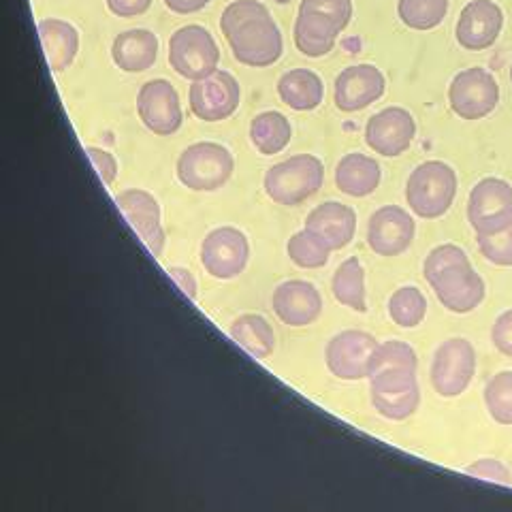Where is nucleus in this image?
I'll use <instances>...</instances> for the list:
<instances>
[{"label": "nucleus", "instance_id": "nucleus-8", "mask_svg": "<svg viewBox=\"0 0 512 512\" xmlns=\"http://www.w3.org/2000/svg\"><path fill=\"white\" fill-rule=\"evenodd\" d=\"M476 374V350L466 338H451L436 348L431 361V384L442 397L466 393Z\"/></svg>", "mask_w": 512, "mask_h": 512}, {"label": "nucleus", "instance_id": "nucleus-12", "mask_svg": "<svg viewBox=\"0 0 512 512\" xmlns=\"http://www.w3.org/2000/svg\"><path fill=\"white\" fill-rule=\"evenodd\" d=\"M370 395L376 412L389 421H406L421 404L416 372H384L370 378Z\"/></svg>", "mask_w": 512, "mask_h": 512}, {"label": "nucleus", "instance_id": "nucleus-7", "mask_svg": "<svg viewBox=\"0 0 512 512\" xmlns=\"http://www.w3.org/2000/svg\"><path fill=\"white\" fill-rule=\"evenodd\" d=\"M500 103V84L483 67H472L453 77L448 86V105L461 120H483Z\"/></svg>", "mask_w": 512, "mask_h": 512}, {"label": "nucleus", "instance_id": "nucleus-33", "mask_svg": "<svg viewBox=\"0 0 512 512\" xmlns=\"http://www.w3.org/2000/svg\"><path fill=\"white\" fill-rule=\"evenodd\" d=\"M419 357L414 348L402 340H389L378 344L370 361V378L384 372H416Z\"/></svg>", "mask_w": 512, "mask_h": 512}, {"label": "nucleus", "instance_id": "nucleus-13", "mask_svg": "<svg viewBox=\"0 0 512 512\" xmlns=\"http://www.w3.org/2000/svg\"><path fill=\"white\" fill-rule=\"evenodd\" d=\"M376 348V338L365 331L348 329L335 333L325 350L329 372L340 380L370 378V361Z\"/></svg>", "mask_w": 512, "mask_h": 512}, {"label": "nucleus", "instance_id": "nucleus-6", "mask_svg": "<svg viewBox=\"0 0 512 512\" xmlns=\"http://www.w3.org/2000/svg\"><path fill=\"white\" fill-rule=\"evenodd\" d=\"M220 50L212 37V32L199 26L188 24L178 28L169 39V64L171 69L190 82H199L207 75L218 71Z\"/></svg>", "mask_w": 512, "mask_h": 512}, {"label": "nucleus", "instance_id": "nucleus-27", "mask_svg": "<svg viewBox=\"0 0 512 512\" xmlns=\"http://www.w3.org/2000/svg\"><path fill=\"white\" fill-rule=\"evenodd\" d=\"M229 335L235 344L242 346L248 355L259 361L271 357L276 350L274 327L261 314H244L235 318L229 327Z\"/></svg>", "mask_w": 512, "mask_h": 512}, {"label": "nucleus", "instance_id": "nucleus-24", "mask_svg": "<svg viewBox=\"0 0 512 512\" xmlns=\"http://www.w3.org/2000/svg\"><path fill=\"white\" fill-rule=\"evenodd\" d=\"M37 30H39L43 52H45L47 67L52 69V73L67 71L79 52L77 28L64 20L47 18L39 22Z\"/></svg>", "mask_w": 512, "mask_h": 512}, {"label": "nucleus", "instance_id": "nucleus-32", "mask_svg": "<svg viewBox=\"0 0 512 512\" xmlns=\"http://www.w3.org/2000/svg\"><path fill=\"white\" fill-rule=\"evenodd\" d=\"M448 7V0H397V15L412 30H434L444 22Z\"/></svg>", "mask_w": 512, "mask_h": 512}, {"label": "nucleus", "instance_id": "nucleus-35", "mask_svg": "<svg viewBox=\"0 0 512 512\" xmlns=\"http://www.w3.org/2000/svg\"><path fill=\"white\" fill-rule=\"evenodd\" d=\"M299 11L320 15L344 32L352 20V0H301Z\"/></svg>", "mask_w": 512, "mask_h": 512}, {"label": "nucleus", "instance_id": "nucleus-40", "mask_svg": "<svg viewBox=\"0 0 512 512\" xmlns=\"http://www.w3.org/2000/svg\"><path fill=\"white\" fill-rule=\"evenodd\" d=\"M152 7V0H107V9L118 18H139Z\"/></svg>", "mask_w": 512, "mask_h": 512}, {"label": "nucleus", "instance_id": "nucleus-16", "mask_svg": "<svg viewBox=\"0 0 512 512\" xmlns=\"http://www.w3.org/2000/svg\"><path fill=\"white\" fill-rule=\"evenodd\" d=\"M416 137V122L404 107H387L365 124V143L380 156L395 158L410 150Z\"/></svg>", "mask_w": 512, "mask_h": 512}, {"label": "nucleus", "instance_id": "nucleus-26", "mask_svg": "<svg viewBox=\"0 0 512 512\" xmlns=\"http://www.w3.org/2000/svg\"><path fill=\"white\" fill-rule=\"evenodd\" d=\"M342 35L340 28L331 24L329 20L320 18V15H312V13H301L297 15L295 20V45L297 50L308 56V58H323L327 56L335 43H338V37Z\"/></svg>", "mask_w": 512, "mask_h": 512}, {"label": "nucleus", "instance_id": "nucleus-1", "mask_svg": "<svg viewBox=\"0 0 512 512\" xmlns=\"http://www.w3.org/2000/svg\"><path fill=\"white\" fill-rule=\"evenodd\" d=\"M220 30L239 64L265 69L284 52L280 28L259 0H235L222 11Z\"/></svg>", "mask_w": 512, "mask_h": 512}, {"label": "nucleus", "instance_id": "nucleus-3", "mask_svg": "<svg viewBox=\"0 0 512 512\" xmlns=\"http://www.w3.org/2000/svg\"><path fill=\"white\" fill-rule=\"evenodd\" d=\"M457 197V173L442 160H427L416 167L406 182L410 212L425 220L442 218Z\"/></svg>", "mask_w": 512, "mask_h": 512}, {"label": "nucleus", "instance_id": "nucleus-41", "mask_svg": "<svg viewBox=\"0 0 512 512\" xmlns=\"http://www.w3.org/2000/svg\"><path fill=\"white\" fill-rule=\"evenodd\" d=\"M167 274L182 288L184 295H188V299H197L199 288H197V278L192 271H188L186 267H169Z\"/></svg>", "mask_w": 512, "mask_h": 512}, {"label": "nucleus", "instance_id": "nucleus-4", "mask_svg": "<svg viewBox=\"0 0 512 512\" xmlns=\"http://www.w3.org/2000/svg\"><path fill=\"white\" fill-rule=\"evenodd\" d=\"M325 184V165L314 154H297L269 167L265 173L267 197L278 203L293 207L314 197Z\"/></svg>", "mask_w": 512, "mask_h": 512}, {"label": "nucleus", "instance_id": "nucleus-2", "mask_svg": "<svg viewBox=\"0 0 512 512\" xmlns=\"http://www.w3.org/2000/svg\"><path fill=\"white\" fill-rule=\"evenodd\" d=\"M423 276L448 312L468 314L485 299V282L457 244L436 246L423 263Z\"/></svg>", "mask_w": 512, "mask_h": 512}, {"label": "nucleus", "instance_id": "nucleus-23", "mask_svg": "<svg viewBox=\"0 0 512 512\" xmlns=\"http://www.w3.org/2000/svg\"><path fill=\"white\" fill-rule=\"evenodd\" d=\"M380 180L382 171L378 160L361 152L346 154L335 167V186L348 197H370L380 186Z\"/></svg>", "mask_w": 512, "mask_h": 512}, {"label": "nucleus", "instance_id": "nucleus-14", "mask_svg": "<svg viewBox=\"0 0 512 512\" xmlns=\"http://www.w3.org/2000/svg\"><path fill=\"white\" fill-rule=\"evenodd\" d=\"M137 111L148 131L160 137H169L180 131L182 105L178 90L167 79H150L137 94Z\"/></svg>", "mask_w": 512, "mask_h": 512}, {"label": "nucleus", "instance_id": "nucleus-20", "mask_svg": "<svg viewBox=\"0 0 512 512\" xmlns=\"http://www.w3.org/2000/svg\"><path fill=\"white\" fill-rule=\"evenodd\" d=\"M271 308H274L280 323L288 327H308L323 314V297L312 282L286 280L274 291Z\"/></svg>", "mask_w": 512, "mask_h": 512}, {"label": "nucleus", "instance_id": "nucleus-5", "mask_svg": "<svg viewBox=\"0 0 512 512\" xmlns=\"http://www.w3.org/2000/svg\"><path fill=\"white\" fill-rule=\"evenodd\" d=\"M178 180L195 192H212L231 180L235 171L233 154L214 141L188 146L178 158Z\"/></svg>", "mask_w": 512, "mask_h": 512}, {"label": "nucleus", "instance_id": "nucleus-31", "mask_svg": "<svg viewBox=\"0 0 512 512\" xmlns=\"http://www.w3.org/2000/svg\"><path fill=\"white\" fill-rule=\"evenodd\" d=\"M389 316L397 327L414 329L427 316V299L421 288L402 286L389 297Z\"/></svg>", "mask_w": 512, "mask_h": 512}, {"label": "nucleus", "instance_id": "nucleus-30", "mask_svg": "<svg viewBox=\"0 0 512 512\" xmlns=\"http://www.w3.org/2000/svg\"><path fill=\"white\" fill-rule=\"evenodd\" d=\"M331 246L310 229L297 231L286 244V254L301 269H320L329 263Z\"/></svg>", "mask_w": 512, "mask_h": 512}, {"label": "nucleus", "instance_id": "nucleus-21", "mask_svg": "<svg viewBox=\"0 0 512 512\" xmlns=\"http://www.w3.org/2000/svg\"><path fill=\"white\" fill-rule=\"evenodd\" d=\"M306 229L323 237L331 250H342L355 239L357 214L350 205L340 201H325L316 205L308 214Z\"/></svg>", "mask_w": 512, "mask_h": 512}, {"label": "nucleus", "instance_id": "nucleus-10", "mask_svg": "<svg viewBox=\"0 0 512 512\" xmlns=\"http://www.w3.org/2000/svg\"><path fill=\"white\" fill-rule=\"evenodd\" d=\"M239 101H242V88L229 71H214L199 82H192L188 92L190 111L203 122H222L231 118Z\"/></svg>", "mask_w": 512, "mask_h": 512}, {"label": "nucleus", "instance_id": "nucleus-36", "mask_svg": "<svg viewBox=\"0 0 512 512\" xmlns=\"http://www.w3.org/2000/svg\"><path fill=\"white\" fill-rule=\"evenodd\" d=\"M476 242L480 254H483L491 265L512 267V224L500 233L476 235Z\"/></svg>", "mask_w": 512, "mask_h": 512}, {"label": "nucleus", "instance_id": "nucleus-29", "mask_svg": "<svg viewBox=\"0 0 512 512\" xmlns=\"http://www.w3.org/2000/svg\"><path fill=\"white\" fill-rule=\"evenodd\" d=\"M331 291L333 297L338 299L342 306L355 310V312H365L367 303H365V269L357 256H350L338 269H335L333 280H331Z\"/></svg>", "mask_w": 512, "mask_h": 512}, {"label": "nucleus", "instance_id": "nucleus-37", "mask_svg": "<svg viewBox=\"0 0 512 512\" xmlns=\"http://www.w3.org/2000/svg\"><path fill=\"white\" fill-rule=\"evenodd\" d=\"M466 472L470 476L476 478H483V480H491V483H498V485H512V474L508 470V466H504L502 461L498 459H478L466 468Z\"/></svg>", "mask_w": 512, "mask_h": 512}, {"label": "nucleus", "instance_id": "nucleus-11", "mask_svg": "<svg viewBox=\"0 0 512 512\" xmlns=\"http://www.w3.org/2000/svg\"><path fill=\"white\" fill-rule=\"evenodd\" d=\"M250 259L248 237L235 227H218L205 235L201 244V263L216 280H233Z\"/></svg>", "mask_w": 512, "mask_h": 512}, {"label": "nucleus", "instance_id": "nucleus-25", "mask_svg": "<svg viewBox=\"0 0 512 512\" xmlns=\"http://www.w3.org/2000/svg\"><path fill=\"white\" fill-rule=\"evenodd\" d=\"M278 94L295 111H314L325 99V84L310 69H293L280 77Z\"/></svg>", "mask_w": 512, "mask_h": 512}, {"label": "nucleus", "instance_id": "nucleus-34", "mask_svg": "<svg viewBox=\"0 0 512 512\" xmlns=\"http://www.w3.org/2000/svg\"><path fill=\"white\" fill-rule=\"evenodd\" d=\"M483 395L491 419L500 425H512V370L489 378Z\"/></svg>", "mask_w": 512, "mask_h": 512}, {"label": "nucleus", "instance_id": "nucleus-19", "mask_svg": "<svg viewBox=\"0 0 512 512\" xmlns=\"http://www.w3.org/2000/svg\"><path fill=\"white\" fill-rule=\"evenodd\" d=\"M387 90V79L374 64H352L335 77V107L346 114H355L380 101Z\"/></svg>", "mask_w": 512, "mask_h": 512}, {"label": "nucleus", "instance_id": "nucleus-39", "mask_svg": "<svg viewBox=\"0 0 512 512\" xmlns=\"http://www.w3.org/2000/svg\"><path fill=\"white\" fill-rule=\"evenodd\" d=\"M491 342L502 355L512 357V308L502 312L491 329Z\"/></svg>", "mask_w": 512, "mask_h": 512}, {"label": "nucleus", "instance_id": "nucleus-17", "mask_svg": "<svg viewBox=\"0 0 512 512\" xmlns=\"http://www.w3.org/2000/svg\"><path fill=\"white\" fill-rule=\"evenodd\" d=\"M116 205L126 218V222L131 224L133 231L139 235L141 242L146 244V248L158 259V256L163 254L167 242L158 201L148 190L128 188L116 197Z\"/></svg>", "mask_w": 512, "mask_h": 512}, {"label": "nucleus", "instance_id": "nucleus-28", "mask_svg": "<svg viewBox=\"0 0 512 512\" xmlns=\"http://www.w3.org/2000/svg\"><path fill=\"white\" fill-rule=\"evenodd\" d=\"M293 137V126L280 111H263L250 122V141L263 156L286 150Z\"/></svg>", "mask_w": 512, "mask_h": 512}, {"label": "nucleus", "instance_id": "nucleus-42", "mask_svg": "<svg viewBox=\"0 0 512 512\" xmlns=\"http://www.w3.org/2000/svg\"><path fill=\"white\" fill-rule=\"evenodd\" d=\"M210 3H212V0H165L167 9H171L173 13H180V15L197 13V11L205 9Z\"/></svg>", "mask_w": 512, "mask_h": 512}, {"label": "nucleus", "instance_id": "nucleus-43", "mask_svg": "<svg viewBox=\"0 0 512 512\" xmlns=\"http://www.w3.org/2000/svg\"><path fill=\"white\" fill-rule=\"evenodd\" d=\"M510 84H512V67H510Z\"/></svg>", "mask_w": 512, "mask_h": 512}, {"label": "nucleus", "instance_id": "nucleus-22", "mask_svg": "<svg viewBox=\"0 0 512 512\" xmlns=\"http://www.w3.org/2000/svg\"><path fill=\"white\" fill-rule=\"evenodd\" d=\"M111 58L124 73L148 71L158 58V37L146 28L126 30L111 45Z\"/></svg>", "mask_w": 512, "mask_h": 512}, {"label": "nucleus", "instance_id": "nucleus-15", "mask_svg": "<svg viewBox=\"0 0 512 512\" xmlns=\"http://www.w3.org/2000/svg\"><path fill=\"white\" fill-rule=\"evenodd\" d=\"M504 11L495 0H470L455 26L457 43L468 52H485L500 39Z\"/></svg>", "mask_w": 512, "mask_h": 512}, {"label": "nucleus", "instance_id": "nucleus-38", "mask_svg": "<svg viewBox=\"0 0 512 512\" xmlns=\"http://www.w3.org/2000/svg\"><path fill=\"white\" fill-rule=\"evenodd\" d=\"M86 154L88 158L92 160L94 169L99 171V178L103 180L105 186H111L116 180H118V173H120V167H118V160L116 156L103 150V148H94V146H88L86 148Z\"/></svg>", "mask_w": 512, "mask_h": 512}, {"label": "nucleus", "instance_id": "nucleus-9", "mask_svg": "<svg viewBox=\"0 0 512 512\" xmlns=\"http://www.w3.org/2000/svg\"><path fill=\"white\" fill-rule=\"evenodd\" d=\"M468 220L476 235H493L512 224V186L502 178H483L468 197Z\"/></svg>", "mask_w": 512, "mask_h": 512}, {"label": "nucleus", "instance_id": "nucleus-18", "mask_svg": "<svg viewBox=\"0 0 512 512\" xmlns=\"http://www.w3.org/2000/svg\"><path fill=\"white\" fill-rule=\"evenodd\" d=\"M416 235V222L399 205H384L367 222V244L380 256L404 254Z\"/></svg>", "mask_w": 512, "mask_h": 512}]
</instances>
